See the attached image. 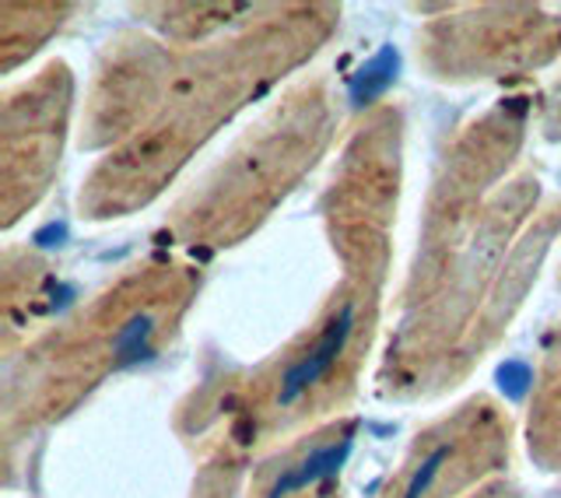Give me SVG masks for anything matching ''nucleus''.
<instances>
[{
	"label": "nucleus",
	"mask_w": 561,
	"mask_h": 498,
	"mask_svg": "<svg viewBox=\"0 0 561 498\" xmlns=\"http://www.w3.org/2000/svg\"><path fill=\"white\" fill-rule=\"evenodd\" d=\"M540 439H561V351L548 359V372H543V389H540Z\"/></svg>",
	"instance_id": "nucleus-1"
}]
</instances>
